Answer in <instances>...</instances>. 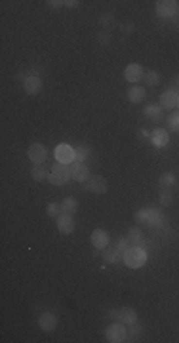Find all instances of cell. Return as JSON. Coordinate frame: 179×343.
Instances as JSON below:
<instances>
[{"mask_svg":"<svg viewBox=\"0 0 179 343\" xmlns=\"http://www.w3.org/2000/svg\"><path fill=\"white\" fill-rule=\"evenodd\" d=\"M124 263L130 269H139L147 263V252L145 248H137V246H130L128 250L124 252Z\"/></svg>","mask_w":179,"mask_h":343,"instance_id":"6da1fadb","label":"cell"},{"mask_svg":"<svg viewBox=\"0 0 179 343\" xmlns=\"http://www.w3.org/2000/svg\"><path fill=\"white\" fill-rule=\"evenodd\" d=\"M73 178V168L71 164H61L55 162L50 170V181L53 185H65L69 180Z\"/></svg>","mask_w":179,"mask_h":343,"instance_id":"7a4b0ae2","label":"cell"},{"mask_svg":"<svg viewBox=\"0 0 179 343\" xmlns=\"http://www.w3.org/2000/svg\"><path fill=\"white\" fill-rule=\"evenodd\" d=\"M105 338H107V342H109V343H122V342H126V338H128V330H126L124 322H120V320L113 322V324L107 328V332H105Z\"/></svg>","mask_w":179,"mask_h":343,"instance_id":"3957f363","label":"cell"},{"mask_svg":"<svg viewBox=\"0 0 179 343\" xmlns=\"http://www.w3.org/2000/svg\"><path fill=\"white\" fill-rule=\"evenodd\" d=\"M77 160V151L67 145V143H61L55 147V162H61V164H73Z\"/></svg>","mask_w":179,"mask_h":343,"instance_id":"277c9868","label":"cell"},{"mask_svg":"<svg viewBox=\"0 0 179 343\" xmlns=\"http://www.w3.org/2000/svg\"><path fill=\"white\" fill-rule=\"evenodd\" d=\"M178 12V2L176 0H158L156 2V14L160 17H174Z\"/></svg>","mask_w":179,"mask_h":343,"instance_id":"5b68a950","label":"cell"},{"mask_svg":"<svg viewBox=\"0 0 179 343\" xmlns=\"http://www.w3.org/2000/svg\"><path fill=\"white\" fill-rule=\"evenodd\" d=\"M27 157L33 160L34 164H44V160L48 157V151H46V147L42 143H33L29 147V151H27Z\"/></svg>","mask_w":179,"mask_h":343,"instance_id":"8992f818","label":"cell"},{"mask_svg":"<svg viewBox=\"0 0 179 343\" xmlns=\"http://www.w3.org/2000/svg\"><path fill=\"white\" fill-rule=\"evenodd\" d=\"M86 189L90 193H96V195H105L107 193V181L103 180L101 176H90L88 181H86Z\"/></svg>","mask_w":179,"mask_h":343,"instance_id":"52a82bcc","label":"cell"},{"mask_svg":"<svg viewBox=\"0 0 179 343\" xmlns=\"http://www.w3.org/2000/svg\"><path fill=\"white\" fill-rule=\"evenodd\" d=\"M55 219H57V229H59V233L71 235V233L75 231V219H73L71 213H59Z\"/></svg>","mask_w":179,"mask_h":343,"instance_id":"ba28073f","label":"cell"},{"mask_svg":"<svg viewBox=\"0 0 179 343\" xmlns=\"http://www.w3.org/2000/svg\"><path fill=\"white\" fill-rule=\"evenodd\" d=\"M147 210H149V221H147L149 227H153V229H162V227L168 223V217L162 213V210H158V208H147Z\"/></svg>","mask_w":179,"mask_h":343,"instance_id":"9c48e42d","label":"cell"},{"mask_svg":"<svg viewBox=\"0 0 179 343\" xmlns=\"http://www.w3.org/2000/svg\"><path fill=\"white\" fill-rule=\"evenodd\" d=\"M42 86H44V82L42 79H38V77H27L23 80V90H25L27 96H36V94H40L42 92Z\"/></svg>","mask_w":179,"mask_h":343,"instance_id":"30bf717a","label":"cell"},{"mask_svg":"<svg viewBox=\"0 0 179 343\" xmlns=\"http://www.w3.org/2000/svg\"><path fill=\"white\" fill-rule=\"evenodd\" d=\"M38 326H40V330H44V332L55 330V326H57V315L51 313V311H44V313L38 317Z\"/></svg>","mask_w":179,"mask_h":343,"instance_id":"8fae6325","label":"cell"},{"mask_svg":"<svg viewBox=\"0 0 179 343\" xmlns=\"http://www.w3.org/2000/svg\"><path fill=\"white\" fill-rule=\"evenodd\" d=\"M92 244H94V248H98V250H105L107 246H109V242H111V238L107 235V231L105 229H96L94 233H92Z\"/></svg>","mask_w":179,"mask_h":343,"instance_id":"7c38bea8","label":"cell"},{"mask_svg":"<svg viewBox=\"0 0 179 343\" xmlns=\"http://www.w3.org/2000/svg\"><path fill=\"white\" fill-rule=\"evenodd\" d=\"M71 168H73V180H75V181H80V183L88 181L90 170H88V166H86L84 162H73Z\"/></svg>","mask_w":179,"mask_h":343,"instance_id":"4fadbf2b","label":"cell"},{"mask_svg":"<svg viewBox=\"0 0 179 343\" xmlns=\"http://www.w3.org/2000/svg\"><path fill=\"white\" fill-rule=\"evenodd\" d=\"M178 99H179V94L176 90H168L164 94H160V107L162 109H174L178 107Z\"/></svg>","mask_w":179,"mask_h":343,"instance_id":"5bb4252c","label":"cell"},{"mask_svg":"<svg viewBox=\"0 0 179 343\" xmlns=\"http://www.w3.org/2000/svg\"><path fill=\"white\" fill-rule=\"evenodd\" d=\"M143 69H141V65L139 63H130L128 67H126V71H124V77H126V80H130V82H139V80L143 79Z\"/></svg>","mask_w":179,"mask_h":343,"instance_id":"9a60e30c","label":"cell"},{"mask_svg":"<svg viewBox=\"0 0 179 343\" xmlns=\"http://www.w3.org/2000/svg\"><path fill=\"white\" fill-rule=\"evenodd\" d=\"M168 141H170V135H168V132H166L164 128H156V130L151 133V143H153L154 147H158V149L166 147Z\"/></svg>","mask_w":179,"mask_h":343,"instance_id":"2e32d148","label":"cell"},{"mask_svg":"<svg viewBox=\"0 0 179 343\" xmlns=\"http://www.w3.org/2000/svg\"><path fill=\"white\" fill-rule=\"evenodd\" d=\"M113 317H118L120 322H124V324H133V322H137V313L133 311V309H130V307H124V309H120L118 313H111Z\"/></svg>","mask_w":179,"mask_h":343,"instance_id":"e0dca14e","label":"cell"},{"mask_svg":"<svg viewBox=\"0 0 179 343\" xmlns=\"http://www.w3.org/2000/svg\"><path fill=\"white\" fill-rule=\"evenodd\" d=\"M130 240V246H137V248H147V242L143 238V233L139 229H130L128 231V237Z\"/></svg>","mask_w":179,"mask_h":343,"instance_id":"ac0fdd59","label":"cell"},{"mask_svg":"<svg viewBox=\"0 0 179 343\" xmlns=\"http://www.w3.org/2000/svg\"><path fill=\"white\" fill-rule=\"evenodd\" d=\"M145 116L153 122H160L164 118V109L160 105H147L145 107Z\"/></svg>","mask_w":179,"mask_h":343,"instance_id":"d6986e66","label":"cell"},{"mask_svg":"<svg viewBox=\"0 0 179 343\" xmlns=\"http://www.w3.org/2000/svg\"><path fill=\"white\" fill-rule=\"evenodd\" d=\"M31 176H33V180H34L36 183H42V181L50 180V172H46L42 164H34L33 170H31Z\"/></svg>","mask_w":179,"mask_h":343,"instance_id":"ffe728a7","label":"cell"},{"mask_svg":"<svg viewBox=\"0 0 179 343\" xmlns=\"http://www.w3.org/2000/svg\"><path fill=\"white\" fill-rule=\"evenodd\" d=\"M103 258H105L107 263H118L120 258H124V254L118 252L116 248H105V250H103Z\"/></svg>","mask_w":179,"mask_h":343,"instance_id":"44dd1931","label":"cell"},{"mask_svg":"<svg viewBox=\"0 0 179 343\" xmlns=\"http://www.w3.org/2000/svg\"><path fill=\"white\" fill-rule=\"evenodd\" d=\"M143 98H145V88L133 86L128 90V99L131 103H139V101H143Z\"/></svg>","mask_w":179,"mask_h":343,"instance_id":"7402d4cb","label":"cell"},{"mask_svg":"<svg viewBox=\"0 0 179 343\" xmlns=\"http://www.w3.org/2000/svg\"><path fill=\"white\" fill-rule=\"evenodd\" d=\"M61 213H75L77 212V208H78V202H77V198H73V196H67L63 202H61Z\"/></svg>","mask_w":179,"mask_h":343,"instance_id":"603a6c76","label":"cell"},{"mask_svg":"<svg viewBox=\"0 0 179 343\" xmlns=\"http://www.w3.org/2000/svg\"><path fill=\"white\" fill-rule=\"evenodd\" d=\"M174 183H176V176H174V174H164V176H160V180H158L160 189H172Z\"/></svg>","mask_w":179,"mask_h":343,"instance_id":"cb8c5ba5","label":"cell"},{"mask_svg":"<svg viewBox=\"0 0 179 343\" xmlns=\"http://www.w3.org/2000/svg\"><path fill=\"white\" fill-rule=\"evenodd\" d=\"M116 25V21H114V16L113 14H105L99 17V27L101 29H113V27Z\"/></svg>","mask_w":179,"mask_h":343,"instance_id":"d4e9b609","label":"cell"},{"mask_svg":"<svg viewBox=\"0 0 179 343\" xmlns=\"http://www.w3.org/2000/svg\"><path fill=\"white\" fill-rule=\"evenodd\" d=\"M172 200H174V196H172V189H160V204L170 206Z\"/></svg>","mask_w":179,"mask_h":343,"instance_id":"484cf974","label":"cell"},{"mask_svg":"<svg viewBox=\"0 0 179 343\" xmlns=\"http://www.w3.org/2000/svg\"><path fill=\"white\" fill-rule=\"evenodd\" d=\"M168 126H170L172 132H179V111L172 113V114L168 116Z\"/></svg>","mask_w":179,"mask_h":343,"instance_id":"4316f807","label":"cell"},{"mask_svg":"<svg viewBox=\"0 0 179 343\" xmlns=\"http://www.w3.org/2000/svg\"><path fill=\"white\" fill-rule=\"evenodd\" d=\"M143 79H145V82H147L149 86H156L158 80H160V75H158V71H147V73L143 75Z\"/></svg>","mask_w":179,"mask_h":343,"instance_id":"83f0119b","label":"cell"},{"mask_svg":"<svg viewBox=\"0 0 179 343\" xmlns=\"http://www.w3.org/2000/svg\"><path fill=\"white\" fill-rule=\"evenodd\" d=\"M75 151H77V160H75V162H84V160L90 157V149L84 147V145H82V147H77Z\"/></svg>","mask_w":179,"mask_h":343,"instance_id":"f1b7e54d","label":"cell"},{"mask_svg":"<svg viewBox=\"0 0 179 343\" xmlns=\"http://www.w3.org/2000/svg\"><path fill=\"white\" fill-rule=\"evenodd\" d=\"M141 334H143V328H141L137 322L130 324V336H131L133 340H139V338H141Z\"/></svg>","mask_w":179,"mask_h":343,"instance_id":"f546056e","label":"cell"},{"mask_svg":"<svg viewBox=\"0 0 179 343\" xmlns=\"http://www.w3.org/2000/svg\"><path fill=\"white\" fill-rule=\"evenodd\" d=\"M135 221L141 223V225H147V221H149V210L143 208V210L137 212V213H135Z\"/></svg>","mask_w":179,"mask_h":343,"instance_id":"4dcf8cb0","label":"cell"},{"mask_svg":"<svg viewBox=\"0 0 179 343\" xmlns=\"http://www.w3.org/2000/svg\"><path fill=\"white\" fill-rule=\"evenodd\" d=\"M114 248H116L118 252H122V254H124V252H126V250L130 248V240L126 237L118 238V240L114 242Z\"/></svg>","mask_w":179,"mask_h":343,"instance_id":"1f68e13d","label":"cell"},{"mask_svg":"<svg viewBox=\"0 0 179 343\" xmlns=\"http://www.w3.org/2000/svg\"><path fill=\"white\" fill-rule=\"evenodd\" d=\"M96 40H98L99 46H109V44H111V34H109V33H98V38H96Z\"/></svg>","mask_w":179,"mask_h":343,"instance_id":"d6a6232c","label":"cell"},{"mask_svg":"<svg viewBox=\"0 0 179 343\" xmlns=\"http://www.w3.org/2000/svg\"><path fill=\"white\" fill-rule=\"evenodd\" d=\"M46 212H48V215H51V217H57V215L61 213V208H59L57 204H48Z\"/></svg>","mask_w":179,"mask_h":343,"instance_id":"836d02e7","label":"cell"},{"mask_svg":"<svg viewBox=\"0 0 179 343\" xmlns=\"http://www.w3.org/2000/svg\"><path fill=\"white\" fill-rule=\"evenodd\" d=\"M118 27H120V31H122V34H130V33H131L133 29H135L131 21H124V23H120V25H118Z\"/></svg>","mask_w":179,"mask_h":343,"instance_id":"e575fe53","label":"cell"},{"mask_svg":"<svg viewBox=\"0 0 179 343\" xmlns=\"http://www.w3.org/2000/svg\"><path fill=\"white\" fill-rule=\"evenodd\" d=\"M50 8H61V6H65V2H61V0H48L46 2Z\"/></svg>","mask_w":179,"mask_h":343,"instance_id":"d590c367","label":"cell"},{"mask_svg":"<svg viewBox=\"0 0 179 343\" xmlns=\"http://www.w3.org/2000/svg\"><path fill=\"white\" fill-rule=\"evenodd\" d=\"M65 6H67V8H78V6H80V2H78V0H67V2H65Z\"/></svg>","mask_w":179,"mask_h":343,"instance_id":"8d00e7d4","label":"cell"},{"mask_svg":"<svg viewBox=\"0 0 179 343\" xmlns=\"http://www.w3.org/2000/svg\"><path fill=\"white\" fill-rule=\"evenodd\" d=\"M176 82H178V86H179V75H178V79H176Z\"/></svg>","mask_w":179,"mask_h":343,"instance_id":"74e56055","label":"cell"},{"mask_svg":"<svg viewBox=\"0 0 179 343\" xmlns=\"http://www.w3.org/2000/svg\"><path fill=\"white\" fill-rule=\"evenodd\" d=\"M178 107H179V99H178Z\"/></svg>","mask_w":179,"mask_h":343,"instance_id":"f35d334b","label":"cell"}]
</instances>
